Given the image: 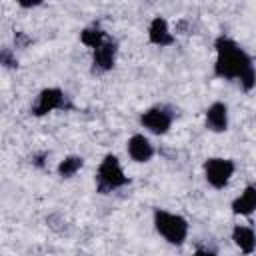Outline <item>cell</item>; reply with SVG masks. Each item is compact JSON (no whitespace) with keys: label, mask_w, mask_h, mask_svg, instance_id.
Masks as SVG:
<instances>
[{"label":"cell","mask_w":256,"mask_h":256,"mask_svg":"<svg viewBox=\"0 0 256 256\" xmlns=\"http://www.w3.org/2000/svg\"><path fill=\"white\" fill-rule=\"evenodd\" d=\"M212 74L226 82H236L242 92L256 88V66L246 48L234 38L220 34L214 38V64Z\"/></svg>","instance_id":"obj_1"},{"label":"cell","mask_w":256,"mask_h":256,"mask_svg":"<svg viewBox=\"0 0 256 256\" xmlns=\"http://www.w3.org/2000/svg\"><path fill=\"white\" fill-rule=\"evenodd\" d=\"M108 38H110L108 32H106L98 22H92V24H88V26H84V28L80 30V42H82L90 52L96 50L100 44H104Z\"/></svg>","instance_id":"obj_13"},{"label":"cell","mask_w":256,"mask_h":256,"mask_svg":"<svg viewBox=\"0 0 256 256\" xmlns=\"http://www.w3.org/2000/svg\"><path fill=\"white\" fill-rule=\"evenodd\" d=\"M82 168H84V158H82L80 154H68V156H64L62 160H58V164H56V174H58L62 180H70V178H74Z\"/></svg>","instance_id":"obj_14"},{"label":"cell","mask_w":256,"mask_h":256,"mask_svg":"<svg viewBox=\"0 0 256 256\" xmlns=\"http://www.w3.org/2000/svg\"><path fill=\"white\" fill-rule=\"evenodd\" d=\"M130 184V178L126 176L124 168H122V162L116 154L108 152L102 156V160L98 162L96 166V174H94V186H96V192L106 196V194H112L124 186Z\"/></svg>","instance_id":"obj_3"},{"label":"cell","mask_w":256,"mask_h":256,"mask_svg":"<svg viewBox=\"0 0 256 256\" xmlns=\"http://www.w3.org/2000/svg\"><path fill=\"white\" fill-rule=\"evenodd\" d=\"M152 226L156 234L170 246H184L190 234V222L180 212H172L166 208L152 210Z\"/></svg>","instance_id":"obj_2"},{"label":"cell","mask_w":256,"mask_h":256,"mask_svg":"<svg viewBox=\"0 0 256 256\" xmlns=\"http://www.w3.org/2000/svg\"><path fill=\"white\" fill-rule=\"evenodd\" d=\"M72 102H70V96L64 92V88L60 86H46L42 88L32 106H30V114L34 118H44L48 114H54V112H66V110H72Z\"/></svg>","instance_id":"obj_4"},{"label":"cell","mask_w":256,"mask_h":256,"mask_svg":"<svg viewBox=\"0 0 256 256\" xmlns=\"http://www.w3.org/2000/svg\"><path fill=\"white\" fill-rule=\"evenodd\" d=\"M230 212L238 218H250L256 212V182L246 184L238 196L230 202Z\"/></svg>","instance_id":"obj_11"},{"label":"cell","mask_w":256,"mask_h":256,"mask_svg":"<svg viewBox=\"0 0 256 256\" xmlns=\"http://www.w3.org/2000/svg\"><path fill=\"white\" fill-rule=\"evenodd\" d=\"M192 256H220L216 250H212V248H208V246H198L194 252H192Z\"/></svg>","instance_id":"obj_16"},{"label":"cell","mask_w":256,"mask_h":256,"mask_svg":"<svg viewBox=\"0 0 256 256\" xmlns=\"http://www.w3.org/2000/svg\"><path fill=\"white\" fill-rule=\"evenodd\" d=\"M0 62L4 68H18V58H12V52L10 48H4L2 54H0Z\"/></svg>","instance_id":"obj_15"},{"label":"cell","mask_w":256,"mask_h":256,"mask_svg":"<svg viewBox=\"0 0 256 256\" xmlns=\"http://www.w3.org/2000/svg\"><path fill=\"white\" fill-rule=\"evenodd\" d=\"M236 174V162L226 156H208L202 164L204 182L212 190H224Z\"/></svg>","instance_id":"obj_6"},{"label":"cell","mask_w":256,"mask_h":256,"mask_svg":"<svg viewBox=\"0 0 256 256\" xmlns=\"http://www.w3.org/2000/svg\"><path fill=\"white\" fill-rule=\"evenodd\" d=\"M230 240L244 256H252L256 252V230L250 224H234L230 230Z\"/></svg>","instance_id":"obj_12"},{"label":"cell","mask_w":256,"mask_h":256,"mask_svg":"<svg viewBox=\"0 0 256 256\" xmlns=\"http://www.w3.org/2000/svg\"><path fill=\"white\" fill-rule=\"evenodd\" d=\"M40 4H42V0H32V2H22V0H20V2H18L20 8H36V6H40Z\"/></svg>","instance_id":"obj_17"},{"label":"cell","mask_w":256,"mask_h":256,"mask_svg":"<svg viewBox=\"0 0 256 256\" xmlns=\"http://www.w3.org/2000/svg\"><path fill=\"white\" fill-rule=\"evenodd\" d=\"M176 112L172 106L168 104H152L148 108H144L138 116V124L140 128H144L148 134L154 136H164L170 132L172 124H174Z\"/></svg>","instance_id":"obj_5"},{"label":"cell","mask_w":256,"mask_h":256,"mask_svg":"<svg viewBox=\"0 0 256 256\" xmlns=\"http://www.w3.org/2000/svg\"><path fill=\"white\" fill-rule=\"evenodd\" d=\"M118 52H120V46H118V40H114L112 36L100 44L96 50H92V60H90V72L94 76H102V74H108L114 70L116 66V60H118Z\"/></svg>","instance_id":"obj_7"},{"label":"cell","mask_w":256,"mask_h":256,"mask_svg":"<svg viewBox=\"0 0 256 256\" xmlns=\"http://www.w3.org/2000/svg\"><path fill=\"white\" fill-rule=\"evenodd\" d=\"M146 40H148V44H152L156 48H172L176 44V34L172 32L170 22L162 14H156L148 22Z\"/></svg>","instance_id":"obj_8"},{"label":"cell","mask_w":256,"mask_h":256,"mask_svg":"<svg viewBox=\"0 0 256 256\" xmlns=\"http://www.w3.org/2000/svg\"><path fill=\"white\" fill-rule=\"evenodd\" d=\"M230 126V108L222 100H214L204 110V128L212 134H224Z\"/></svg>","instance_id":"obj_9"},{"label":"cell","mask_w":256,"mask_h":256,"mask_svg":"<svg viewBox=\"0 0 256 256\" xmlns=\"http://www.w3.org/2000/svg\"><path fill=\"white\" fill-rule=\"evenodd\" d=\"M126 154L134 164H148L156 156V148L144 132H134L126 140Z\"/></svg>","instance_id":"obj_10"}]
</instances>
